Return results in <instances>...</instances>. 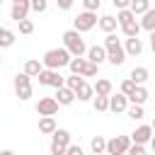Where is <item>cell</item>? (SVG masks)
I'll use <instances>...</instances> for the list:
<instances>
[{"label": "cell", "mask_w": 155, "mask_h": 155, "mask_svg": "<svg viewBox=\"0 0 155 155\" xmlns=\"http://www.w3.org/2000/svg\"><path fill=\"white\" fill-rule=\"evenodd\" d=\"M65 155H85V153H82V148H80V145H73V143H70V148H68V153H65Z\"/></svg>", "instance_id": "obj_41"}, {"label": "cell", "mask_w": 155, "mask_h": 155, "mask_svg": "<svg viewBox=\"0 0 155 155\" xmlns=\"http://www.w3.org/2000/svg\"><path fill=\"white\" fill-rule=\"evenodd\" d=\"M73 2H75V0H56L58 10H70V7H73Z\"/></svg>", "instance_id": "obj_40"}, {"label": "cell", "mask_w": 155, "mask_h": 155, "mask_svg": "<svg viewBox=\"0 0 155 155\" xmlns=\"http://www.w3.org/2000/svg\"><path fill=\"white\" fill-rule=\"evenodd\" d=\"M97 73H99V65H97V63H87V68H85L82 78H94Z\"/></svg>", "instance_id": "obj_36"}, {"label": "cell", "mask_w": 155, "mask_h": 155, "mask_svg": "<svg viewBox=\"0 0 155 155\" xmlns=\"http://www.w3.org/2000/svg\"><path fill=\"white\" fill-rule=\"evenodd\" d=\"M58 107H61V104H58L56 97H41L39 104H36V114H39V116H56Z\"/></svg>", "instance_id": "obj_9"}, {"label": "cell", "mask_w": 155, "mask_h": 155, "mask_svg": "<svg viewBox=\"0 0 155 155\" xmlns=\"http://www.w3.org/2000/svg\"><path fill=\"white\" fill-rule=\"evenodd\" d=\"M87 61L90 63H97V65H102L104 61H107V46H90L87 48Z\"/></svg>", "instance_id": "obj_13"}, {"label": "cell", "mask_w": 155, "mask_h": 155, "mask_svg": "<svg viewBox=\"0 0 155 155\" xmlns=\"http://www.w3.org/2000/svg\"><path fill=\"white\" fill-rule=\"evenodd\" d=\"M63 46L70 51V56H85L87 53V46H85V39H82V31L78 29H68L63 34Z\"/></svg>", "instance_id": "obj_3"}, {"label": "cell", "mask_w": 155, "mask_h": 155, "mask_svg": "<svg viewBox=\"0 0 155 155\" xmlns=\"http://www.w3.org/2000/svg\"><path fill=\"white\" fill-rule=\"evenodd\" d=\"M104 46H107V61L111 63V65H121L124 61H126V48L121 46V41L116 39V34L111 31V34H107L104 36Z\"/></svg>", "instance_id": "obj_1"}, {"label": "cell", "mask_w": 155, "mask_h": 155, "mask_svg": "<svg viewBox=\"0 0 155 155\" xmlns=\"http://www.w3.org/2000/svg\"><path fill=\"white\" fill-rule=\"evenodd\" d=\"M68 148H70V131L56 128V133L51 138V155H65Z\"/></svg>", "instance_id": "obj_4"}, {"label": "cell", "mask_w": 155, "mask_h": 155, "mask_svg": "<svg viewBox=\"0 0 155 155\" xmlns=\"http://www.w3.org/2000/svg\"><path fill=\"white\" fill-rule=\"evenodd\" d=\"M75 90H70V87H61V90H56V99H58V104L61 107H68V104H73L75 102Z\"/></svg>", "instance_id": "obj_14"}, {"label": "cell", "mask_w": 155, "mask_h": 155, "mask_svg": "<svg viewBox=\"0 0 155 155\" xmlns=\"http://www.w3.org/2000/svg\"><path fill=\"white\" fill-rule=\"evenodd\" d=\"M39 85H46V87H56V90H61V87H65V78H63L58 70L44 68L41 75H39Z\"/></svg>", "instance_id": "obj_6"}, {"label": "cell", "mask_w": 155, "mask_h": 155, "mask_svg": "<svg viewBox=\"0 0 155 155\" xmlns=\"http://www.w3.org/2000/svg\"><path fill=\"white\" fill-rule=\"evenodd\" d=\"M29 10H31V0H15L12 2V10H10V17L15 22H22V19H27Z\"/></svg>", "instance_id": "obj_10"}, {"label": "cell", "mask_w": 155, "mask_h": 155, "mask_svg": "<svg viewBox=\"0 0 155 155\" xmlns=\"http://www.w3.org/2000/svg\"><path fill=\"white\" fill-rule=\"evenodd\" d=\"M78 99L80 102H90V99H94V85H87V82H82L80 87H78Z\"/></svg>", "instance_id": "obj_22"}, {"label": "cell", "mask_w": 155, "mask_h": 155, "mask_svg": "<svg viewBox=\"0 0 155 155\" xmlns=\"http://www.w3.org/2000/svg\"><path fill=\"white\" fill-rule=\"evenodd\" d=\"M116 19H119V24L124 27V24H128V22L136 19V12H133L131 7H128V10H119V12H116Z\"/></svg>", "instance_id": "obj_28"}, {"label": "cell", "mask_w": 155, "mask_h": 155, "mask_svg": "<svg viewBox=\"0 0 155 155\" xmlns=\"http://www.w3.org/2000/svg\"><path fill=\"white\" fill-rule=\"evenodd\" d=\"M128 97L124 94V92H119V94H111L109 97V111H114V114H121V111H126L128 109Z\"/></svg>", "instance_id": "obj_12"}, {"label": "cell", "mask_w": 155, "mask_h": 155, "mask_svg": "<svg viewBox=\"0 0 155 155\" xmlns=\"http://www.w3.org/2000/svg\"><path fill=\"white\" fill-rule=\"evenodd\" d=\"M150 126H153V128H155V119H153V124H150Z\"/></svg>", "instance_id": "obj_45"}, {"label": "cell", "mask_w": 155, "mask_h": 155, "mask_svg": "<svg viewBox=\"0 0 155 155\" xmlns=\"http://www.w3.org/2000/svg\"><path fill=\"white\" fill-rule=\"evenodd\" d=\"M41 61H44V65H46V68L58 70V68H63V65H70L73 56H70V51L63 46V48H51V51H46Z\"/></svg>", "instance_id": "obj_2"}, {"label": "cell", "mask_w": 155, "mask_h": 155, "mask_svg": "<svg viewBox=\"0 0 155 155\" xmlns=\"http://www.w3.org/2000/svg\"><path fill=\"white\" fill-rule=\"evenodd\" d=\"M140 29H143V27H140V22H136V19L121 27V31H124V36H126V39H131V36H138V31H140Z\"/></svg>", "instance_id": "obj_26"}, {"label": "cell", "mask_w": 155, "mask_h": 155, "mask_svg": "<svg viewBox=\"0 0 155 155\" xmlns=\"http://www.w3.org/2000/svg\"><path fill=\"white\" fill-rule=\"evenodd\" d=\"M102 155H109V153H102Z\"/></svg>", "instance_id": "obj_46"}, {"label": "cell", "mask_w": 155, "mask_h": 155, "mask_svg": "<svg viewBox=\"0 0 155 155\" xmlns=\"http://www.w3.org/2000/svg\"><path fill=\"white\" fill-rule=\"evenodd\" d=\"M131 10H133L136 15H145V12L150 10V0H133V2H131Z\"/></svg>", "instance_id": "obj_31"}, {"label": "cell", "mask_w": 155, "mask_h": 155, "mask_svg": "<svg viewBox=\"0 0 155 155\" xmlns=\"http://www.w3.org/2000/svg\"><path fill=\"white\" fill-rule=\"evenodd\" d=\"M19 24V34H31L34 31V22L31 19H22V22H17Z\"/></svg>", "instance_id": "obj_34"}, {"label": "cell", "mask_w": 155, "mask_h": 155, "mask_svg": "<svg viewBox=\"0 0 155 155\" xmlns=\"http://www.w3.org/2000/svg\"><path fill=\"white\" fill-rule=\"evenodd\" d=\"M140 27H143L145 31H155V7H150V10L143 15V19H140Z\"/></svg>", "instance_id": "obj_24"}, {"label": "cell", "mask_w": 155, "mask_h": 155, "mask_svg": "<svg viewBox=\"0 0 155 155\" xmlns=\"http://www.w3.org/2000/svg\"><path fill=\"white\" fill-rule=\"evenodd\" d=\"M150 97V92H148V87L145 85H138L136 90H133V94L128 97L131 99V104H145V99Z\"/></svg>", "instance_id": "obj_21"}, {"label": "cell", "mask_w": 155, "mask_h": 155, "mask_svg": "<svg viewBox=\"0 0 155 155\" xmlns=\"http://www.w3.org/2000/svg\"><path fill=\"white\" fill-rule=\"evenodd\" d=\"M56 119L53 116H41L39 119V133H44V136H53L56 133Z\"/></svg>", "instance_id": "obj_15"}, {"label": "cell", "mask_w": 155, "mask_h": 155, "mask_svg": "<svg viewBox=\"0 0 155 155\" xmlns=\"http://www.w3.org/2000/svg\"><path fill=\"white\" fill-rule=\"evenodd\" d=\"M44 68H46V65H44V61H36V58H29V61L24 63V73H27V75H31V78H39Z\"/></svg>", "instance_id": "obj_17"}, {"label": "cell", "mask_w": 155, "mask_h": 155, "mask_svg": "<svg viewBox=\"0 0 155 155\" xmlns=\"http://www.w3.org/2000/svg\"><path fill=\"white\" fill-rule=\"evenodd\" d=\"M12 44H15V31L7 29V27H2V29H0V46H2V48H10Z\"/></svg>", "instance_id": "obj_25"}, {"label": "cell", "mask_w": 155, "mask_h": 155, "mask_svg": "<svg viewBox=\"0 0 155 155\" xmlns=\"http://www.w3.org/2000/svg\"><path fill=\"white\" fill-rule=\"evenodd\" d=\"M126 114H128L133 121H140V119L145 116V111H143V104H131V107L126 109Z\"/></svg>", "instance_id": "obj_30"}, {"label": "cell", "mask_w": 155, "mask_h": 155, "mask_svg": "<svg viewBox=\"0 0 155 155\" xmlns=\"http://www.w3.org/2000/svg\"><path fill=\"white\" fill-rule=\"evenodd\" d=\"M90 148H92V153H94V155H102V153H107V138H102V136H94V138H92V143H90Z\"/></svg>", "instance_id": "obj_27"}, {"label": "cell", "mask_w": 155, "mask_h": 155, "mask_svg": "<svg viewBox=\"0 0 155 155\" xmlns=\"http://www.w3.org/2000/svg\"><path fill=\"white\" fill-rule=\"evenodd\" d=\"M0 155H15V153H12V150H2Z\"/></svg>", "instance_id": "obj_44"}, {"label": "cell", "mask_w": 155, "mask_h": 155, "mask_svg": "<svg viewBox=\"0 0 155 155\" xmlns=\"http://www.w3.org/2000/svg\"><path fill=\"white\" fill-rule=\"evenodd\" d=\"M153 133H155V128L145 124V126H138V128L131 133V140H133V143H140V145H145V143H150V140H153Z\"/></svg>", "instance_id": "obj_11"}, {"label": "cell", "mask_w": 155, "mask_h": 155, "mask_svg": "<svg viewBox=\"0 0 155 155\" xmlns=\"http://www.w3.org/2000/svg\"><path fill=\"white\" fill-rule=\"evenodd\" d=\"M116 24H119V19H116L114 15H102V17H99V29H102L104 34H111V31L116 29Z\"/></svg>", "instance_id": "obj_19"}, {"label": "cell", "mask_w": 155, "mask_h": 155, "mask_svg": "<svg viewBox=\"0 0 155 155\" xmlns=\"http://www.w3.org/2000/svg\"><path fill=\"white\" fill-rule=\"evenodd\" d=\"M73 29H78V31H90L94 24H99L97 22V12H90V10H85V12H80L75 19H73Z\"/></svg>", "instance_id": "obj_8"}, {"label": "cell", "mask_w": 155, "mask_h": 155, "mask_svg": "<svg viewBox=\"0 0 155 155\" xmlns=\"http://www.w3.org/2000/svg\"><path fill=\"white\" fill-rule=\"evenodd\" d=\"M124 48H126L128 56H140V53H143V41H140L138 36H131V39H126Z\"/></svg>", "instance_id": "obj_16"}, {"label": "cell", "mask_w": 155, "mask_h": 155, "mask_svg": "<svg viewBox=\"0 0 155 155\" xmlns=\"http://www.w3.org/2000/svg\"><path fill=\"white\" fill-rule=\"evenodd\" d=\"M99 5H102V0H82V7H85V10H90V12H97V10H99Z\"/></svg>", "instance_id": "obj_37"}, {"label": "cell", "mask_w": 155, "mask_h": 155, "mask_svg": "<svg viewBox=\"0 0 155 155\" xmlns=\"http://www.w3.org/2000/svg\"><path fill=\"white\" fill-rule=\"evenodd\" d=\"M136 87H138V85H136V82H133V80H131V78H126V80H124V82H121V92H124V94H126V97H131V94H133V90H136Z\"/></svg>", "instance_id": "obj_33"}, {"label": "cell", "mask_w": 155, "mask_h": 155, "mask_svg": "<svg viewBox=\"0 0 155 155\" xmlns=\"http://www.w3.org/2000/svg\"><path fill=\"white\" fill-rule=\"evenodd\" d=\"M111 2H114V7H116V10H128L133 0H111Z\"/></svg>", "instance_id": "obj_39"}, {"label": "cell", "mask_w": 155, "mask_h": 155, "mask_svg": "<svg viewBox=\"0 0 155 155\" xmlns=\"http://www.w3.org/2000/svg\"><path fill=\"white\" fill-rule=\"evenodd\" d=\"M82 82H85V78H82V75H75V73H73L70 78H65V87H70V90H75V92H78V87H80Z\"/></svg>", "instance_id": "obj_32"}, {"label": "cell", "mask_w": 155, "mask_h": 155, "mask_svg": "<svg viewBox=\"0 0 155 155\" xmlns=\"http://www.w3.org/2000/svg\"><path fill=\"white\" fill-rule=\"evenodd\" d=\"M46 7H48V0H31V10L34 12H46Z\"/></svg>", "instance_id": "obj_35"}, {"label": "cell", "mask_w": 155, "mask_h": 155, "mask_svg": "<svg viewBox=\"0 0 155 155\" xmlns=\"http://www.w3.org/2000/svg\"><path fill=\"white\" fill-rule=\"evenodd\" d=\"M92 107H94V111H109V97L97 94V97L92 99Z\"/></svg>", "instance_id": "obj_29"}, {"label": "cell", "mask_w": 155, "mask_h": 155, "mask_svg": "<svg viewBox=\"0 0 155 155\" xmlns=\"http://www.w3.org/2000/svg\"><path fill=\"white\" fill-rule=\"evenodd\" d=\"M150 150L155 153V136H153V140H150Z\"/></svg>", "instance_id": "obj_43"}, {"label": "cell", "mask_w": 155, "mask_h": 155, "mask_svg": "<svg viewBox=\"0 0 155 155\" xmlns=\"http://www.w3.org/2000/svg\"><path fill=\"white\" fill-rule=\"evenodd\" d=\"M29 78H31V75H27L24 70L15 75V92H17V97H19L22 102H27V99L31 97V82H29Z\"/></svg>", "instance_id": "obj_7"}, {"label": "cell", "mask_w": 155, "mask_h": 155, "mask_svg": "<svg viewBox=\"0 0 155 155\" xmlns=\"http://www.w3.org/2000/svg\"><path fill=\"white\" fill-rule=\"evenodd\" d=\"M150 48H153V53H155V31H150Z\"/></svg>", "instance_id": "obj_42"}, {"label": "cell", "mask_w": 155, "mask_h": 155, "mask_svg": "<svg viewBox=\"0 0 155 155\" xmlns=\"http://www.w3.org/2000/svg\"><path fill=\"white\" fill-rule=\"evenodd\" d=\"M111 90H114V85H111V80H107V78H99V80L94 82V94L111 97Z\"/></svg>", "instance_id": "obj_20"}, {"label": "cell", "mask_w": 155, "mask_h": 155, "mask_svg": "<svg viewBox=\"0 0 155 155\" xmlns=\"http://www.w3.org/2000/svg\"><path fill=\"white\" fill-rule=\"evenodd\" d=\"M126 155H148L145 153V145H140V143H133L131 148H128V153Z\"/></svg>", "instance_id": "obj_38"}, {"label": "cell", "mask_w": 155, "mask_h": 155, "mask_svg": "<svg viewBox=\"0 0 155 155\" xmlns=\"http://www.w3.org/2000/svg\"><path fill=\"white\" fill-rule=\"evenodd\" d=\"M131 145H133L131 136H114L107 140V153L109 155H126Z\"/></svg>", "instance_id": "obj_5"}, {"label": "cell", "mask_w": 155, "mask_h": 155, "mask_svg": "<svg viewBox=\"0 0 155 155\" xmlns=\"http://www.w3.org/2000/svg\"><path fill=\"white\" fill-rule=\"evenodd\" d=\"M87 63H90L87 58H82V56H75V58L70 61V65H68V68H70V73H75V75H82V73H85V68H87Z\"/></svg>", "instance_id": "obj_23"}, {"label": "cell", "mask_w": 155, "mask_h": 155, "mask_svg": "<svg viewBox=\"0 0 155 155\" xmlns=\"http://www.w3.org/2000/svg\"><path fill=\"white\" fill-rule=\"evenodd\" d=\"M128 78H131L136 85H145V82H148V78H150V70H148L145 65H138V68H133V70H131V75H128Z\"/></svg>", "instance_id": "obj_18"}]
</instances>
